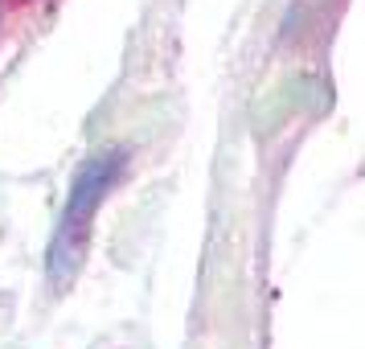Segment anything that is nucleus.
I'll list each match as a JSON object with an SVG mask.
<instances>
[{
	"label": "nucleus",
	"mask_w": 365,
	"mask_h": 349,
	"mask_svg": "<svg viewBox=\"0 0 365 349\" xmlns=\"http://www.w3.org/2000/svg\"><path fill=\"white\" fill-rule=\"evenodd\" d=\"M123 177V152H95L78 177L70 181V193L62 201V214H58V226H53L50 238V283L53 288H66L74 280V271L83 267L86 247H91V226H95V214H99L103 198L115 189V181Z\"/></svg>",
	"instance_id": "f257e3e1"
}]
</instances>
